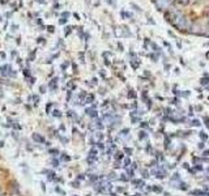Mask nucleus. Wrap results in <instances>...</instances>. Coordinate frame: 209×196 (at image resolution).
Here are the masks:
<instances>
[{
  "label": "nucleus",
  "instance_id": "f257e3e1",
  "mask_svg": "<svg viewBox=\"0 0 209 196\" xmlns=\"http://www.w3.org/2000/svg\"><path fill=\"white\" fill-rule=\"evenodd\" d=\"M166 17H167V20L171 22V25H174L177 29L182 30V32L190 28V24H188L187 18L183 16V15H180L179 12H177V11H170V12H167Z\"/></svg>",
  "mask_w": 209,
  "mask_h": 196
},
{
  "label": "nucleus",
  "instance_id": "f03ea898",
  "mask_svg": "<svg viewBox=\"0 0 209 196\" xmlns=\"http://www.w3.org/2000/svg\"><path fill=\"white\" fill-rule=\"evenodd\" d=\"M154 3H156V5H157L158 9L166 11V9L170 8L171 1H170V0H154Z\"/></svg>",
  "mask_w": 209,
  "mask_h": 196
},
{
  "label": "nucleus",
  "instance_id": "7ed1b4c3",
  "mask_svg": "<svg viewBox=\"0 0 209 196\" xmlns=\"http://www.w3.org/2000/svg\"><path fill=\"white\" fill-rule=\"evenodd\" d=\"M8 71H12V68H11V65H8V64L3 65V67L0 68V72H1V75H3V76H8V75H11Z\"/></svg>",
  "mask_w": 209,
  "mask_h": 196
},
{
  "label": "nucleus",
  "instance_id": "20e7f679",
  "mask_svg": "<svg viewBox=\"0 0 209 196\" xmlns=\"http://www.w3.org/2000/svg\"><path fill=\"white\" fill-rule=\"evenodd\" d=\"M33 140H34L36 143H39V144L45 143V137H43V136H41L39 133H33Z\"/></svg>",
  "mask_w": 209,
  "mask_h": 196
},
{
  "label": "nucleus",
  "instance_id": "39448f33",
  "mask_svg": "<svg viewBox=\"0 0 209 196\" xmlns=\"http://www.w3.org/2000/svg\"><path fill=\"white\" fill-rule=\"evenodd\" d=\"M154 174H156V177L160 178V179L166 177V171H154Z\"/></svg>",
  "mask_w": 209,
  "mask_h": 196
},
{
  "label": "nucleus",
  "instance_id": "423d86ee",
  "mask_svg": "<svg viewBox=\"0 0 209 196\" xmlns=\"http://www.w3.org/2000/svg\"><path fill=\"white\" fill-rule=\"evenodd\" d=\"M191 195L193 196H204L205 193H204V191H200V190H193L192 192H191Z\"/></svg>",
  "mask_w": 209,
  "mask_h": 196
},
{
  "label": "nucleus",
  "instance_id": "0eeeda50",
  "mask_svg": "<svg viewBox=\"0 0 209 196\" xmlns=\"http://www.w3.org/2000/svg\"><path fill=\"white\" fill-rule=\"evenodd\" d=\"M86 114H88V115H90V116H93V118H96V116H97V111H96V110H93V109H88Z\"/></svg>",
  "mask_w": 209,
  "mask_h": 196
},
{
  "label": "nucleus",
  "instance_id": "6e6552de",
  "mask_svg": "<svg viewBox=\"0 0 209 196\" xmlns=\"http://www.w3.org/2000/svg\"><path fill=\"white\" fill-rule=\"evenodd\" d=\"M56 81H58V80H56V79H54V80L51 81V84H50V86H51L52 89H56Z\"/></svg>",
  "mask_w": 209,
  "mask_h": 196
},
{
  "label": "nucleus",
  "instance_id": "1a4fd4ad",
  "mask_svg": "<svg viewBox=\"0 0 209 196\" xmlns=\"http://www.w3.org/2000/svg\"><path fill=\"white\" fill-rule=\"evenodd\" d=\"M152 190L156 191V192H161V191H162L161 187H157V186H153V187H152Z\"/></svg>",
  "mask_w": 209,
  "mask_h": 196
},
{
  "label": "nucleus",
  "instance_id": "9d476101",
  "mask_svg": "<svg viewBox=\"0 0 209 196\" xmlns=\"http://www.w3.org/2000/svg\"><path fill=\"white\" fill-rule=\"evenodd\" d=\"M146 136H148V135H146L144 131H141V132H140V135H138V137H140V139H146Z\"/></svg>",
  "mask_w": 209,
  "mask_h": 196
},
{
  "label": "nucleus",
  "instance_id": "9b49d317",
  "mask_svg": "<svg viewBox=\"0 0 209 196\" xmlns=\"http://www.w3.org/2000/svg\"><path fill=\"white\" fill-rule=\"evenodd\" d=\"M115 158H116V160H122V158H123V153L118 152V153H116V156H115Z\"/></svg>",
  "mask_w": 209,
  "mask_h": 196
},
{
  "label": "nucleus",
  "instance_id": "f8f14e48",
  "mask_svg": "<svg viewBox=\"0 0 209 196\" xmlns=\"http://www.w3.org/2000/svg\"><path fill=\"white\" fill-rule=\"evenodd\" d=\"M52 114H54V116H61V114H60V111H59V110H54V111H52Z\"/></svg>",
  "mask_w": 209,
  "mask_h": 196
},
{
  "label": "nucleus",
  "instance_id": "ddd939ff",
  "mask_svg": "<svg viewBox=\"0 0 209 196\" xmlns=\"http://www.w3.org/2000/svg\"><path fill=\"white\" fill-rule=\"evenodd\" d=\"M208 82H209V77H208V76H206V79H203V80H201V84H203V85H206Z\"/></svg>",
  "mask_w": 209,
  "mask_h": 196
},
{
  "label": "nucleus",
  "instance_id": "4468645a",
  "mask_svg": "<svg viewBox=\"0 0 209 196\" xmlns=\"http://www.w3.org/2000/svg\"><path fill=\"white\" fill-rule=\"evenodd\" d=\"M179 188H180V190H184V191H186V190H187V184H186V183H182Z\"/></svg>",
  "mask_w": 209,
  "mask_h": 196
},
{
  "label": "nucleus",
  "instance_id": "2eb2a0df",
  "mask_svg": "<svg viewBox=\"0 0 209 196\" xmlns=\"http://www.w3.org/2000/svg\"><path fill=\"white\" fill-rule=\"evenodd\" d=\"M200 137L203 139V140H206V133H204V132H200Z\"/></svg>",
  "mask_w": 209,
  "mask_h": 196
},
{
  "label": "nucleus",
  "instance_id": "dca6fc26",
  "mask_svg": "<svg viewBox=\"0 0 209 196\" xmlns=\"http://www.w3.org/2000/svg\"><path fill=\"white\" fill-rule=\"evenodd\" d=\"M192 124L193 125H200V122L197 120V119H195V120H192Z\"/></svg>",
  "mask_w": 209,
  "mask_h": 196
},
{
  "label": "nucleus",
  "instance_id": "f3484780",
  "mask_svg": "<svg viewBox=\"0 0 209 196\" xmlns=\"http://www.w3.org/2000/svg\"><path fill=\"white\" fill-rule=\"evenodd\" d=\"M124 152H125V153H128V154H131V153H132V149L131 148H124Z\"/></svg>",
  "mask_w": 209,
  "mask_h": 196
},
{
  "label": "nucleus",
  "instance_id": "a211bd4d",
  "mask_svg": "<svg viewBox=\"0 0 209 196\" xmlns=\"http://www.w3.org/2000/svg\"><path fill=\"white\" fill-rule=\"evenodd\" d=\"M61 158H63L64 161H69V160H71V157H69V156H65V153H64V156H63Z\"/></svg>",
  "mask_w": 209,
  "mask_h": 196
},
{
  "label": "nucleus",
  "instance_id": "6ab92c4d",
  "mask_svg": "<svg viewBox=\"0 0 209 196\" xmlns=\"http://www.w3.org/2000/svg\"><path fill=\"white\" fill-rule=\"evenodd\" d=\"M178 1H179L180 4H188V1H190V0H178Z\"/></svg>",
  "mask_w": 209,
  "mask_h": 196
},
{
  "label": "nucleus",
  "instance_id": "aec40b11",
  "mask_svg": "<svg viewBox=\"0 0 209 196\" xmlns=\"http://www.w3.org/2000/svg\"><path fill=\"white\" fill-rule=\"evenodd\" d=\"M50 152H51V153H54V154H58V153H59V150H58V149H51V150H50Z\"/></svg>",
  "mask_w": 209,
  "mask_h": 196
},
{
  "label": "nucleus",
  "instance_id": "412c9836",
  "mask_svg": "<svg viewBox=\"0 0 209 196\" xmlns=\"http://www.w3.org/2000/svg\"><path fill=\"white\" fill-rule=\"evenodd\" d=\"M71 33V28H67V32H65V36H68Z\"/></svg>",
  "mask_w": 209,
  "mask_h": 196
},
{
  "label": "nucleus",
  "instance_id": "4be33fe9",
  "mask_svg": "<svg viewBox=\"0 0 209 196\" xmlns=\"http://www.w3.org/2000/svg\"><path fill=\"white\" fill-rule=\"evenodd\" d=\"M52 164H54V166H58V164H59V162H58V161H56V160H54V161H52Z\"/></svg>",
  "mask_w": 209,
  "mask_h": 196
},
{
  "label": "nucleus",
  "instance_id": "5701e85b",
  "mask_svg": "<svg viewBox=\"0 0 209 196\" xmlns=\"http://www.w3.org/2000/svg\"><path fill=\"white\" fill-rule=\"evenodd\" d=\"M124 164H125L124 166H128V165H129V160H125V161H124Z\"/></svg>",
  "mask_w": 209,
  "mask_h": 196
},
{
  "label": "nucleus",
  "instance_id": "b1692460",
  "mask_svg": "<svg viewBox=\"0 0 209 196\" xmlns=\"http://www.w3.org/2000/svg\"><path fill=\"white\" fill-rule=\"evenodd\" d=\"M129 97H136V94L133 93V92H131V93H129Z\"/></svg>",
  "mask_w": 209,
  "mask_h": 196
},
{
  "label": "nucleus",
  "instance_id": "393cba45",
  "mask_svg": "<svg viewBox=\"0 0 209 196\" xmlns=\"http://www.w3.org/2000/svg\"><path fill=\"white\" fill-rule=\"evenodd\" d=\"M204 154L208 156V157H209V150H205V152H204Z\"/></svg>",
  "mask_w": 209,
  "mask_h": 196
},
{
  "label": "nucleus",
  "instance_id": "a878e982",
  "mask_svg": "<svg viewBox=\"0 0 209 196\" xmlns=\"http://www.w3.org/2000/svg\"><path fill=\"white\" fill-rule=\"evenodd\" d=\"M208 171H209V167H208Z\"/></svg>",
  "mask_w": 209,
  "mask_h": 196
},
{
  "label": "nucleus",
  "instance_id": "bb28decb",
  "mask_svg": "<svg viewBox=\"0 0 209 196\" xmlns=\"http://www.w3.org/2000/svg\"><path fill=\"white\" fill-rule=\"evenodd\" d=\"M208 17H209V16H208Z\"/></svg>",
  "mask_w": 209,
  "mask_h": 196
}]
</instances>
